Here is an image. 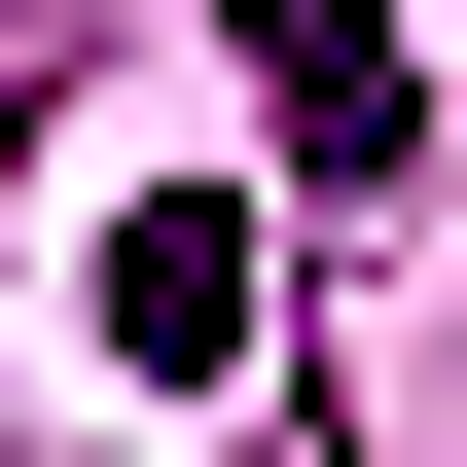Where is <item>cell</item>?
I'll return each instance as SVG.
<instances>
[{
	"label": "cell",
	"mask_w": 467,
	"mask_h": 467,
	"mask_svg": "<svg viewBox=\"0 0 467 467\" xmlns=\"http://www.w3.org/2000/svg\"><path fill=\"white\" fill-rule=\"evenodd\" d=\"M252 109H288L324 180H396L431 144V36H396V0H252Z\"/></svg>",
	"instance_id": "obj_1"
},
{
	"label": "cell",
	"mask_w": 467,
	"mask_h": 467,
	"mask_svg": "<svg viewBox=\"0 0 467 467\" xmlns=\"http://www.w3.org/2000/svg\"><path fill=\"white\" fill-rule=\"evenodd\" d=\"M109 359H144V396H216V359H252V252H216V216H144V252H109Z\"/></svg>",
	"instance_id": "obj_2"
}]
</instances>
